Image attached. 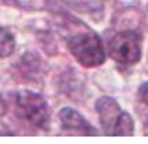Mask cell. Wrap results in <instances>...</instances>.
<instances>
[{
    "instance_id": "6",
    "label": "cell",
    "mask_w": 148,
    "mask_h": 144,
    "mask_svg": "<svg viewBox=\"0 0 148 144\" xmlns=\"http://www.w3.org/2000/svg\"><path fill=\"white\" fill-rule=\"evenodd\" d=\"M106 2L108 0H63L65 6L74 9L76 13H83V15H91L95 18H100L106 9Z\"/></svg>"
},
{
    "instance_id": "4",
    "label": "cell",
    "mask_w": 148,
    "mask_h": 144,
    "mask_svg": "<svg viewBox=\"0 0 148 144\" xmlns=\"http://www.w3.org/2000/svg\"><path fill=\"white\" fill-rule=\"evenodd\" d=\"M108 52L119 65H135L141 59V35L139 31H117L108 41Z\"/></svg>"
},
{
    "instance_id": "5",
    "label": "cell",
    "mask_w": 148,
    "mask_h": 144,
    "mask_svg": "<svg viewBox=\"0 0 148 144\" xmlns=\"http://www.w3.org/2000/svg\"><path fill=\"white\" fill-rule=\"evenodd\" d=\"M59 120H61V128L69 133H76V135H96V129L72 107H65V109L59 111Z\"/></svg>"
},
{
    "instance_id": "11",
    "label": "cell",
    "mask_w": 148,
    "mask_h": 144,
    "mask_svg": "<svg viewBox=\"0 0 148 144\" xmlns=\"http://www.w3.org/2000/svg\"><path fill=\"white\" fill-rule=\"evenodd\" d=\"M4 113H6V102H4V98L0 96V118L4 117Z\"/></svg>"
},
{
    "instance_id": "1",
    "label": "cell",
    "mask_w": 148,
    "mask_h": 144,
    "mask_svg": "<svg viewBox=\"0 0 148 144\" xmlns=\"http://www.w3.org/2000/svg\"><path fill=\"white\" fill-rule=\"evenodd\" d=\"M69 50L76 57V61L87 68L100 67L106 61L104 43L95 31L83 30L69 37Z\"/></svg>"
},
{
    "instance_id": "7",
    "label": "cell",
    "mask_w": 148,
    "mask_h": 144,
    "mask_svg": "<svg viewBox=\"0 0 148 144\" xmlns=\"http://www.w3.org/2000/svg\"><path fill=\"white\" fill-rule=\"evenodd\" d=\"M18 67H21V68H26L22 74L26 76V80H32V78H35L37 74H41V59L37 57L35 54H26L24 57L21 59Z\"/></svg>"
},
{
    "instance_id": "2",
    "label": "cell",
    "mask_w": 148,
    "mask_h": 144,
    "mask_svg": "<svg viewBox=\"0 0 148 144\" xmlns=\"http://www.w3.org/2000/svg\"><path fill=\"white\" fill-rule=\"evenodd\" d=\"M96 113L100 117V126L106 135H122L128 137L133 133L132 117L117 104L115 98L102 96L96 102Z\"/></svg>"
},
{
    "instance_id": "9",
    "label": "cell",
    "mask_w": 148,
    "mask_h": 144,
    "mask_svg": "<svg viewBox=\"0 0 148 144\" xmlns=\"http://www.w3.org/2000/svg\"><path fill=\"white\" fill-rule=\"evenodd\" d=\"M6 4L18 6L22 9H39V8H43V0H6Z\"/></svg>"
},
{
    "instance_id": "3",
    "label": "cell",
    "mask_w": 148,
    "mask_h": 144,
    "mask_svg": "<svg viewBox=\"0 0 148 144\" xmlns=\"http://www.w3.org/2000/svg\"><path fill=\"white\" fill-rule=\"evenodd\" d=\"M15 109L26 122L32 126L46 129L50 124V111H48V102L45 96L34 91H18L13 94Z\"/></svg>"
},
{
    "instance_id": "10",
    "label": "cell",
    "mask_w": 148,
    "mask_h": 144,
    "mask_svg": "<svg viewBox=\"0 0 148 144\" xmlns=\"http://www.w3.org/2000/svg\"><path fill=\"white\" fill-rule=\"evenodd\" d=\"M137 96H139V102H141V104H145L146 107H148V81H145L141 87H139Z\"/></svg>"
},
{
    "instance_id": "8",
    "label": "cell",
    "mask_w": 148,
    "mask_h": 144,
    "mask_svg": "<svg viewBox=\"0 0 148 144\" xmlns=\"http://www.w3.org/2000/svg\"><path fill=\"white\" fill-rule=\"evenodd\" d=\"M15 52V37L9 30L0 28V59Z\"/></svg>"
}]
</instances>
